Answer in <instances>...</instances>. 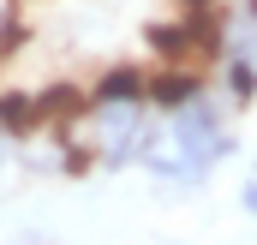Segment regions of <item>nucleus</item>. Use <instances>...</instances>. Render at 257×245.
Instances as JSON below:
<instances>
[{
    "label": "nucleus",
    "instance_id": "f257e3e1",
    "mask_svg": "<svg viewBox=\"0 0 257 245\" xmlns=\"http://www.w3.org/2000/svg\"><path fill=\"white\" fill-rule=\"evenodd\" d=\"M90 102H150V78H144V72H132V66H114V72H102V78H96Z\"/></svg>",
    "mask_w": 257,
    "mask_h": 245
},
{
    "label": "nucleus",
    "instance_id": "f03ea898",
    "mask_svg": "<svg viewBox=\"0 0 257 245\" xmlns=\"http://www.w3.org/2000/svg\"><path fill=\"white\" fill-rule=\"evenodd\" d=\"M30 126H42L36 96H18V90H6V96H0V132H6V138H18V132H30Z\"/></svg>",
    "mask_w": 257,
    "mask_h": 245
},
{
    "label": "nucleus",
    "instance_id": "7ed1b4c3",
    "mask_svg": "<svg viewBox=\"0 0 257 245\" xmlns=\"http://www.w3.org/2000/svg\"><path fill=\"white\" fill-rule=\"evenodd\" d=\"M192 96H197V78H186V72H162V78L150 84V102H156V108H168V114H174V108H186Z\"/></svg>",
    "mask_w": 257,
    "mask_h": 245
},
{
    "label": "nucleus",
    "instance_id": "20e7f679",
    "mask_svg": "<svg viewBox=\"0 0 257 245\" xmlns=\"http://www.w3.org/2000/svg\"><path fill=\"white\" fill-rule=\"evenodd\" d=\"M0 168H6V132H0Z\"/></svg>",
    "mask_w": 257,
    "mask_h": 245
}]
</instances>
